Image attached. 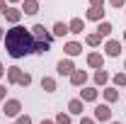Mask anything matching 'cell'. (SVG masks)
<instances>
[{
	"label": "cell",
	"instance_id": "obj_37",
	"mask_svg": "<svg viewBox=\"0 0 126 124\" xmlns=\"http://www.w3.org/2000/svg\"><path fill=\"white\" fill-rule=\"evenodd\" d=\"M121 37H124V44H126V29H124V34H121Z\"/></svg>",
	"mask_w": 126,
	"mask_h": 124
},
{
	"label": "cell",
	"instance_id": "obj_25",
	"mask_svg": "<svg viewBox=\"0 0 126 124\" xmlns=\"http://www.w3.org/2000/svg\"><path fill=\"white\" fill-rule=\"evenodd\" d=\"M53 122H56V124H73V119H70L68 112H58V114L53 117Z\"/></svg>",
	"mask_w": 126,
	"mask_h": 124
},
{
	"label": "cell",
	"instance_id": "obj_22",
	"mask_svg": "<svg viewBox=\"0 0 126 124\" xmlns=\"http://www.w3.org/2000/svg\"><path fill=\"white\" fill-rule=\"evenodd\" d=\"M111 85L119 90V88H126V71H119V73H114L111 76Z\"/></svg>",
	"mask_w": 126,
	"mask_h": 124
},
{
	"label": "cell",
	"instance_id": "obj_17",
	"mask_svg": "<svg viewBox=\"0 0 126 124\" xmlns=\"http://www.w3.org/2000/svg\"><path fill=\"white\" fill-rule=\"evenodd\" d=\"M102 97H104V102L111 105V102H116L119 100V90L114 88V85H107V88H102Z\"/></svg>",
	"mask_w": 126,
	"mask_h": 124
},
{
	"label": "cell",
	"instance_id": "obj_24",
	"mask_svg": "<svg viewBox=\"0 0 126 124\" xmlns=\"http://www.w3.org/2000/svg\"><path fill=\"white\" fill-rule=\"evenodd\" d=\"M51 51V44H44V41H34V54H39V56H44Z\"/></svg>",
	"mask_w": 126,
	"mask_h": 124
},
{
	"label": "cell",
	"instance_id": "obj_8",
	"mask_svg": "<svg viewBox=\"0 0 126 124\" xmlns=\"http://www.w3.org/2000/svg\"><path fill=\"white\" fill-rule=\"evenodd\" d=\"M39 7H41V2L39 0H22V5H19V10H22V15H39Z\"/></svg>",
	"mask_w": 126,
	"mask_h": 124
},
{
	"label": "cell",
	"instance_id": "obj_31",
	"mask_svg": "<svg viewBox=\"0 0 126 124\" xmlns=\"http://www.w3.org/2000/svg\"><path fill=\"white\" fill-rule=\"evenodd\" d=\"M107 0H90V7H104Z\"/></svg>",
	"mask_w": 126,
	"mask_h": 124
},
{
	"label": "cell",
	"instance_id": "obj_29",
	"mask_svg": "<svg viewBox=\"0 0 126 124\" xmlns=\"http://www.w3.org/2000/svg\"><path fill=\"white\" fill-rule=\"evenodd\" d=\"M78 124H97V122H94V117H85V114H82Z\"/></svg>",
	"mask_w": 126,
	"mask_h": 124
},
{
	"label": "cell",
	"instance_id": "obj_33",
	"mask_svg": "<svg viewBox=\"0 0 126 124\" xmlns=\"http://www.w3.org/2000/svg\"><path fill=\"white\" fill-rule=\"evenodd\" d=\"M7 5H22V0H7Z\"/></svg>",
	"mask_w": 126,
	"mask_h": 124
},
{
	"label": "cell",
	"instance_id": "obj_10",
	"mask_svg": "<svg viewBox=\"0 0 126 124\" xmlns=\"http://www.w3.org/2000/svg\"><path fill=\"white\" fill-rule=\"evenodd\" d=\"M5 20L10 22V27L19 24V22H22V10H19L17 5H10V7H7V12H5Z\"/></svg>",
	"mask_w": 126,
	"mask_h": 124
},
{
	"label": "cell",
	"instance_id": "obj_39",
	"mask_svg": "<svg viewBox=\"0 0 126 124\" xmlns=\"http://www.w3.org/2000/svg\"><path fill=\"white\" fill-rule=\"evenodd\" d=\"M124 71H126V61H124Z\"/></svg>",
	"mask_w": 126,
	"mask_h": 124
},
{
	"label": "cell",
	"instance_id": "obj_19",
	"mask_svg": "<svg viewBox=\"0 0 126 124\" xmlns=\"http://www.w3.org/2000/svg\"><path fill=\"white\" fill-rule=\"evenodd\" d=\"M51 34H53V37H65V34H70V29H68V22H61V20H58V22H53V27H51Z\"/></svg>",
	"mask_w": 126,
	"mask_h": 124
},
{
	"label": "cell",
	"instance_id": "obj_27",
	"mask_svg": "<svg viewBox=\"0 0 126 124\" xmlns=\"http://www.w3.org/2000/svg\"><path fill=\"white\" fill-rule=\"evenodd\" d=\"M15 124H32V117L29 114H19V117L15 119Z\"/></svg>",
	"mask_w": 126,
	"mask_h": 124
},
{
	"label": "cell",
	"instance_id": "obj_2",
	"mask_svg": "<svg viewBox=\"0 0 126 124\" xmlns=\"http://www.w3.org/2000/svg\"><path fill=\"white\" fill-rule=\"evenodd\" d=\"M2 114H5V117L17 119V117L22 114V102H19L17 97H7V100L2 102Z\"/></svg>",
	"mask_w": 126,
	"mask_h": 124
},
{
	"label": "cell",
	"instance_id": "obj_4",
	"mask_svg": "<svg viewBox=\"0 0 126 124\" xmlns=\"http://www.w3.org/2000/svg\"><path fill=\"white\" fill-rule=\"evenodd\" d=\"M94 122H104V124L111 122V107L107 102H104V105L94 102Z\"/></svg>",
	"mask_w": 126,
	"mask_h": 124
},
{
	"label": "cell",
	"instance_id": "obj_3",
	"mask_svg": "<svg viewBox=\"0 0 126 124\" xmlns=\"http://www.w3.org/2000/svg\"><path fill=\"white\" fill-rule=\"evenodd\" d=\"M32 37H34V41H44V44H51L53 41V34H51V29H46L44 24H34L32 27Z\"/></svg>",
	"mask_w": 126,
	"mask_h": 124
},
{
	"label": "cell",
	"instance_id": "obj_5",
	"mask_svg": "<svg viewBox=\"0 0 126 124\" xmlns=\"http://www.w3.org/2000/svg\"><path fill=\"white\" fill-rule=\"evenodd\" d=\"M104 56L119 59V56H121V41H119V39H107V41H104Z\"/></svg>",
	"mask_w": 126,
	"mask_h": 124
},
{
	"label": "cell",
	"instance_id": "obj_28",
	"mask_svg": "<svg viewBox=\"0 0 126 124\" xmlns=\"http://www.w3.org/2000/svg\"><path fill=\"white\" fill-rule=\"evenodd\" d=\"M111 7H116V10H121V7H126V0H107Z\"/></svg>",
	"mask_w": 126,
	"mask_h": 124
},
{
	"label": "cell",
	"instance_id": "obj_6",
	"mask_svg": "<svg viewBox=\"0 0 126 124\" xmlns=\"http://www.w3.org/2000/svg\"><path fill=\"white\" fill-rule=\"evenodd\" d=\"M70 85H73V88H85V85H87V71L75 68V71L70 73Z\"/></svg>",
	"mask_w": 126,
	"mask_h": 124
},
{
	"label": "cell",
	"instance_id": "obj_26",
	"mask_svg": "<svg viewBox=\"0 0 126 124\" xmlns=\"http://www.w3.org/2000/svg\"><path fill=\"white\" fill-rule=\"evenodd\" d=\"M17 85H19V88H29L32 85V73H22V78H19Z\"/></svg>",
	"mask_w": 126,
	"mask_h": 124
},
{
	"label": "cell",
	"instance_id": "obj_38",
	"mask_svg": "<svg viewBox=\"0 0 126 124\" xmlns=\"http://www.w3.org/2000/svg\"><path fill=\"white\" fill-rule=\"evenodd\" d=\"M109 124H124V122H114V119H111V122H109Z\"/></svg>",
	"mask_w": 126,
	"mask_h": 124
},
{
	"label": "cell",
	"instance_id": "obj_30",
	"mask_svg": "<svg viewBox=\"0 0 126 124\" xmlns=\"http://www.w3.org/2000/svg\"><path fill=\"white\" fill-rule=\"evenodd\" d=\"M5 100H7V88L0 83V102H5Z\"/></svg>",
	"mask_w": 126,
	"mask_h": 124
},
{
	"label": "cell",
	"instance_id": "obj_11",
	"mask_svg": "<svg viewBox=\"0 0 126 124\" xmlns=\"http://www.w3.org/2000/svg\"><path fill=\"white\" fill-rule=\"evenodd\" d=\"M97 97H99V90H97L94 85H85V88L80 90V100H82V102H97Z\"/></svg>",
	"mask_w": 126,
	"mask_h": 124
},
{
	"label": "cell",
	"instance_id": "obj_32",
	"mask_svg": "<svg viewBox=\"0 0 126 124\" xmlns=\"http://www.w3.org/2000/svg\"><path fill=\"white\" fill-rule=\"evenodd\" d=\"M7 7H10V5H7V0H0V15H5V12H7Z\"/></svg>",
	"mask_w": 126,
	"mask_h": 124
},
{
	"label": "cell",
	"instance_id": "obj_7",
	"mask_svg": "<svg viewBox=\"0 0 126 124\" xmlns=\"http://www.w3.org/2000/svg\"><path fill=\"white\" fill-rule=\"evenodd\" d=\"M87 66L94 68V71L104 68V54H102V51H90V54H87Z\"/></svg>",
	"mask_w": 126,
	"mask_h": 124
},
{
	"label": "cell",
	"instance_id": "obj_13",
	"mask_svg": "<svg viewBox=\"0 0 126 124\" xmlns=\"http://www.w3.org/2000/svg\"><path fill=\"white\" fill-rule=\"evenodd\" d=\"M63 51H65V59H75V56L82 54V44H78V41H65L63 44Z\"/></svg>",
	"mask_w": 126,
	"mask_h": 124
},
{
	"label": "cell",
	"instance_id": "obj_12",
	"mask_svg": "<svg viewBox=\"0 0 126 124\" xmlns=\"http://www.w3.org/2000/svg\"><path fill=\"white\" fill-rule=\"evenodd\" d=\"M82 109H85V102H82L80 97L68 100V114H70V117H82Z\"/></svg>",
	"mask_w": 126,
	"mask_h": 124
},
{
	"label": "cell",
	"instance_id": "obj_1",
	"mask_svg": "<svg viewBox=\"0 0 126 124\" xmlns=\"http://www.w3.org/2000/svg\"><path fill=\"white\" fill-rule=\"evenodd\" d=\"M5 51L10 59H24V56H32L34 54V37H32V29L22 27V24H15L10 29H5Z\"/></svg>",
	"mask_w": 126,
	"mask_h": 124
},
{
	"label": "cell",
	"instance_id": "obj_14",
	"mask_svg": "<svg viewBox=\"0 0 126 124\" xmlns=\"http://www.w3.org/2000/svg\"><path fill=\"white\" fill-rule=\"evenodd\" d=\"M85 20H90V22H104V7H87V12H85Z\"/></svg>",
	"mask_w": 126,
	"mask_h": 124
},
{
	"label": "cell",
	"instance_id": "obj_36",
	"mask_svg": "<svg viewBox=\"0 0 126 124\" xmlns=\"http://www.w3.org/2000/svg\"><path fill=\"white\" fill-rule=\"evenodd\" d=\"M2 39H5V29L0 27V41H2Z\"/></svg>",
	"mask_w": 126,
	"mask_h": 124
},
{
	"label": "cell",
	"instance_id": "obj_20",
	"mask_svg": "<svg viewBox=\"0 0 126 124\" xmlns=\"http://www.w3.org/2000/svg\"><path fill=\"white\" fill-rule=\"evenodd\" d=\"M111 80V76L104 71V68H99V71H94V85H102V88H107V83Z\"/></svg>",
	"mask_w": 126,
	"mask_h": 124
},
{
	"label": "cell",
	"instance_id": "obj_16",
	"mask_svg": "<svg viewBox=\"0 0 126 124\" xmlns=\"http://www.w3.org/2000/svg\"><path fill=\"white\" fill-rule=\"evenodd\" d=\"M39 85H41L44 93H56V90H58V83H56L53 76H44L41 80H39Z\"/></svg>",
	"mask_w": 126,
	"mask_h": 124
},
{
	"label": "cell",
	"instance_id": "obj_9",
	"mask_svg": "<svg viewBox=\"0 0 126 124\" xmlns=\"http://www.w3.org/2000/svg\"><path fill=\"white\" fill-rule=\"evenodd\" d=\"M56 71H58V76H68V78H70V73L75 71L73 59H61V61L56 63Z\"/></svg>",
	"mask_w": 126,
	"mask_h": 124
},
{
	"label": "cell",
	"instance_id": "obj_34",
	"mask_svg": "<svg viewBox=\"0 0 126 124\" xmlns=\"http://www.w3.org/2000/svg\"><path fill=\"white\" fill-rule=\"evenodd\" d=\"M39 124H56V122H53V119H41Z\"/></svg>",
	"mask_w": 126,
	"mask_h": 124
},
{
	"label": "cell",
	"instance_id": "obj_15",
	"mask_svg": "<svg viewBox=\"0 0 126 124\" xmlns=\"http://www.w3.org/2000/svg\"><path fill=\"white\" fill-rule=\"evenodd\" d=\"M22 73H24V71H22L19 66H10V68L5 71V78H7V83H10V85H17V83H19V78H22Z\"/></svg>",
	"mask_w": 126,
	"mask_h": 124
},
{
	"label": "cell",
	"instance_id": "obj_18",
	"mask_svg": "<svg viewBox=\"0 0 126 124\" xmlns=\"http://www.w3.org/2000/svg\"><path fill=\"white\" fill-rule=\"evenodd\" d=\"M68 29H70V34H82L85 32V20L82 17H73L68 22Z\"/></svg>",
	"mask_w": 126,
	"mask_h": 124
},
{
	"label": "cell",
	"instance_id": "obj_21",
	"mask_svg": "<svg viewBox=\"0 0 126 124\" xmlns=\"http://www.w3.org/2000/svg\"><path fill=\"white\" fill-rule=\"evenodd\" d=\"M111 29H114V27H111V22H109V20H104V22H99V24H97V29H94V32H97L102 39H109Z\"/></svg>",
	"mask_w": 126,
	"mask_h": 124
},
{
	"label": "cell",
	"instance_id": "obj_23",
	"mask_svg": "<svg viewBox=\"0 0 126 124\" xmlns=\"http://www.w3.org/2000/svg\"><path fill=\"white\" fill-rule=\"evenodd\" d=\"M85 44H87V46H90V49H97V46H99V44H102V37H99L97 32H90V34L85 37Z\"/></svg>",
	"mask_w": 126,
	"mask_h": 124
},
{
	"label": "cell",
	"instance_id": "obj_35",
	"mask_svg": "<svg viewBox=\"0 0 126 124\" xmlns=\"http://www.w3.org/2000/svg\"><path fill=\"white\" fill-rule=\"evenodd\" d=\"M5 71H7V68H5V66H2V63H0V78L5 76Z\"/></svg>",
	"mask_w": 126,
	"mask_h": 124
}]
</instances>
